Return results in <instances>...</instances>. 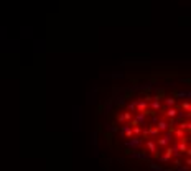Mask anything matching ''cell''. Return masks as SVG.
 Masks as SVG:
<instances>
[{
  "label": "cell",
  "instance_id": "cell-1",
  "mask_svg": "<svg viewBox=\"0 0 191 171\" xmlns=\"http://www.w3.org/2000/svg\"><path fill=\"white\" fill-rule=\"evenodd\" d=\"M142 143H143V138H142V137H130L129 140H127V146L132 148V150H133V148H137V146H140Z\"/></svg>",
  "mask_w": 191,
  "mask_h": 171
},
{
  "label": "cell",
  "instance_id": "cell-2",
  "mask_svg": "<svg viewBox=\"0 0 191 171\" xmlns=\"http://www.w3.org/2000/svg\"><path fill=\"white\" fill-rule=\"evenodd\" d=\"M176 150L180 151V153H186V156H190L191 155V150H190V146H188V142H184V140H181V142L176 145Z\"/></svg>",
  "mask_w": 191,
  "mask_h": 171
},
{
  "label": "cell",
  "instance_id": "cell-3",
  "mask_svg": "<svg viewBox=\"0 0 191 171\" xmlns=\"http://www.w3.org/2000/svg\"><path fill=\"white\" fill-rule=\"evenodd\" d=\"M155 127L160 130V133H162V132H166L168 128H170L168 120H165V118H158V122H157V125H155Z\"/></svg>",
  "mask_w": 191,
  "mask_h": 171
},
{
  "label": "cell",
  "instance_id": "cell-4",
  "mask_svg": "<svg viewBox=\"0 0 191 171\" xmlns=\"http://www.w3.org/2000/svg\"><path fill=\"white\" fill-rule=\"evenodd\" d=\"M171 158H173V148L168 146V148L165 150V155H163V156H160V161H162V163H168Z\"/></svg>",
  "mask_w": 191,
  "mask_h": 171
},
{
  "label": "cell",
  "instance_id": "cell-5",
  "mask_svg": "<svg viewBox=\"0 0 191 171\" xmlns=\"http://www.w3.org/2000/svg\"><path fill=\"white\" fill-rule=\"evenodd\" d=\"M147 150L150 151L151 155H155L158 151V146H157V143H155V140H147ZM160 153V151H158Z\"/></svg>",
  "mask_w": 191,
  "mask_h": 171
},
{
  "label": "cell",
  "instance_id": "cell-6",
  "mask_svg": "<svg viewBox=\"0 0 191 171\" xmlns=\"http://www.w3.org/2000/svg\"><path fill=\"white\" fill-rule=\"evenodd\" d=\"M176 112H178L176 107H168V109L165 110V117L166 118H176Z\"/></svg>",
  "mask_w": 191,
  "mask_h": 171
},
{
  "label": "cell",
  "instance_id": "cell-7",
  "mask_svg": "<svg viewBox=\"0 0 191 171\" xmlns=\"http://www.w3.org/2000/svg\"><path fill=\"white\" fill-rule=\"evenodd\" d=\"M180 128L184 132V133H190L191 130V124H190V118H186V120H181V124H180Z\"/></svg>",
  "mask_w": 191,
  "mask_h": 171
},
{
  "label": "cell",
  "instance_id": "cell-8",
  "mask_svg": "<svg viewBox=\"0 0 191 171\" xmlns=\"http://www.w3.org/2000/svg\"><path fill=\"white\" fill-rule=\"evenodd\" d=\"M135 109H137V112H145L148 109V105L145 100H138V102H135Z\"/></svg>",
  "mask_w": 191,
  "mask_h": 171
},
{
  "label": "cell",
  "instance_id": "cell-9",
  "mask_svg": "<svg viewBox=\"0 0 191 171\" xmlns=\"http://www.w3.org/2000/svg\"><path fill=\"white\" fill-rule=\"evenodd\" d=\"M122 133L125 135V138H130V137H133V133H132V127L129 124H125L124 127H122Z\"/></svg>",
  "mask_w": 191,
  "mask_h": 171
},
{
  "label": "cell",
  "instance_id": "cell-10",
  "mask_svg": "<svg viewBox=\"0 0 191 171\" xmlns=\"http://www.w3.org/2000/svg\"><path fill=\"white\" fill-rule=\"evenodd\" d=\"M173 133H175V137H176V138H180V140H184V142H188V138H186V135H188V133H184L181 128H178V130H173Z\"/></svg>",
  "mask_w": 191,
  "mask_h": 171
},
{
  "label": "cell",
  "instance_id": "cell-11",
  "mask_svg": "<svg viewBox=\"0 0 191 171\" xmlns=\"http://www.w3.org/2000/svg\"><path fill=\"white\" fill-rule=\"evenodd\" d=\"M160 109H162V102H160V100H153V102H151V109H150V110L157 112V110H160Z\"/></svg>",
  "mask_w": 191,
  "mask_h": 171
},
{
  "label": "cell",
  "instance_id": "cell-12",
  "mask_svg": "<svg viewBox=\"0 0 191 171\" xmlns=\"http://www.w3.org/2000/svg\"><path fill=\"white\" fill-rule=\"evenodd\" d=\"M165 104L168 105V107H175V104H176V100L173 97H165Z\"/></svg>",
  "mask_w": 191,
  "mask_h": 171
},
{
  "label": "cell",
  "instance_id": "cell-13",
  "mask_svg": "<svg viewBox=\"0 0 191 171\" xmlns=\"http://www.w3.org/2000/svg\"><path fill=\"white\" fill-rule=\"evenodd\" d=\"M181 109H183V110H186V114H190V112H191V104L186 100V102H183V104H181Z\"/></svg>",
  "mask_w": 191,
  "mask_h": 171
},
{
  "label": "cell",
  "instance_id": "cell-14",
  "mask_svg": "<svg viewBox=\"0 0 191 171\" xmlns=\"http://www.w3.org/2000/svg\"><path fill=\"white\" fill-rule=\"evenodd\" d=\"M122 118H124V122H130V120H132V114H130V112H124V114H122Z\"/></svg>",
  "mask_w": 191,
  "mask_h": 171
},
{
  "label": "cell",
  "instance_id": "cell-15",
  "mask_svg": "<svg viewBox=\"0 0 191 171\" xmlns=\"http://www.w3.org/2000/svg\"><path fill=\"white\" fill-rule=\"evenodd\" d=\"M133 110H135V102H130L127 105V112H133Z\"/></svg>",
  "mask_w": 191,
  "mask_h": 171
},
{
  "label": "cell",
  "instance_id": "cell-16",
  "mask_svg": "<svg viewBox=\"0 0 191 171\" xmlns=\"http://www.w3.org/2000/svg\"><path fill=\"white\" fill-rule=\"evenodd\" d=\"M178 97H190V92H178Z\"/></svg>",
  "mask_w": 191,
  "mask_h": 171
}]
</instances>
